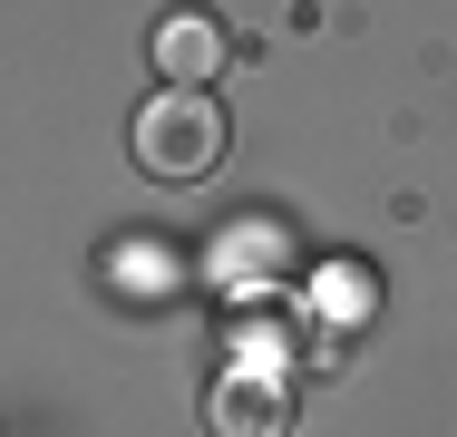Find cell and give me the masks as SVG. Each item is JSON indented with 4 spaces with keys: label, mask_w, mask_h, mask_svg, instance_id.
Instances as JSON below:
<instances>
[{
    "label": "cell",
    "mask_w": 457,
    "mask_h": 437,
    "mask_svg": "<svg viewBox=\"0 0 457 437\" xmlns=\"http://www.w3.org/2000/svg\"><path fill=\"white\" fill-rule=\"evenodd\" d=\"M204 418H214V437H292V379L263 369V359H244V369L214 379Z\"/></svg>",
    "instance_id": "cell-2"
},
{
    "label": "cell",
    "mask_w": 457,
    "mask_h": 437,
    "mask_svg": "<svg viewBox=\"0 0 457 437\" xmlns=\"http://www.w3.org/2000/svg\"><path fill=\"white\" fill-rule=\"evenodd\" d=\"M137 166L166 175V185H195V175L224 166V117L204 87H166L146 117H137Z\"/></svg>",
    "instance_id": "cell-1"
},
{
    "label": "cell",
    "mask_w": 457,
    "mask_h": 437,
    "mask_svg": "<svg viewBox=\"0 0 457 437\" xmlns=\"http://www.w3.org/2000/svg\"><path fill=\"white\" fill-rule=\"evenodd\" d=\"M156 69H166V87H204L214 69H224V29L195 20V10H176V20L156 29Z\"/></svg>",
    "instance_id": "cell-3"
}]
</instances>
